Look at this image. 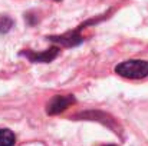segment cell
Returning a JSON list of instances; mask_svg holds the SVG:
<instances>
[{"label": "cell", "instance_id": "obj_3", "mask_svg": "<svg viewBox=\"0 0 148 146\" xmlns=\"http://www.w3.org/2000/svg\"><path fill=\"white\" fill-rule=\"evenodd\" d=\"M75 102H76V99L73 95H55L46 105V113L48 115H58V113L66 110Z\"/></svg>", "mask_w": 148, "mask_h": 146}, {"label": "cell", "instance_id": "obj_1", "mask_svg": "<svg viewBox=\"0 0 148 146\" xmlns=\"http://www.w3.org/2000/svg\"><path fill=\"white\" fill-rule=\"evenodd\" d=\"M115 73L125 77V79H144L148 76V60H140V59H131L121 62L115 66Z\"/></svg>", "mask_w": 148, "mask_h": 146}, {"label": "cell", "instance_id": "obj_4", "mask_svg": "<svg viewBox=\"0 0 148 146\" xmlns=\"http://www.w3.org/2000/svg\"><path fill=\"white\" fill-rule=\"evenodd\" d=\"M59 52H60V49L58 46H53V48L48 49L45 52H40V53H35V52H30V50H23V52H20V56L27 57L33 63H38V62L39 63H49L53 59L58 57Z\"/></svg>", "mask_w": 148, "mask_h": 146}, {"label": "cell", "instance_id": "obj_6", "mask_svg": "<svg viewBox=\"0 0 148 146\" xmlns=\"http://www.w3.org/2000/svg\"><path fill=\"white\" fill-rule=\"evenodd\" d=\"M13 24H14V22H13L12 17H9V16H0V35H4V33L10 32L12 27H13Z\"/></svg>", "mask_w": 148, "mask_h": 146}, {"label": "cell", "instance_id": "obj_2", "mask_svg": "<svg viewBox=\"0 0 148 146\" xmlns=\"http://www.w3.org/2000/svg\"><path fill=\"white\" fill-rule=\"evenodd\" d=\"M86 27V23L81 24L76 30H72V32H68L65 35H60V36H49L50 42L53 43H59L60 46H65V48H73V46H78L84 42V37L81 35V30Z\"/></svg>", "mask_w": 148, "mask_h": 146}, {"label": "cell", "instance_id": "obj_5", "mask_svg": "<svg viewBox=\"0 0 148 146\" xmlns=\"http://www.w3.org/2000/svg\"><path fill=\"white\" fill-rule=\"evenodd\" d=\"M16 136L10 129H0V146H13Z\"/></svg>", "mask_w": 148, "mask_h": 146}, {"label": "cell", "instance_id": "obj_7", "mask_svg": "<svg viewBox=\"0 0 148 146\" xmlns=\"http://www.w3.org/2000/svg\"><path fill=\"white\" fill-rule=\"evenodd\" d=\"M106 146H115V145H106Z\"/></svg>", "mask_w": 148, "mask_h": 146}]
</instances>
